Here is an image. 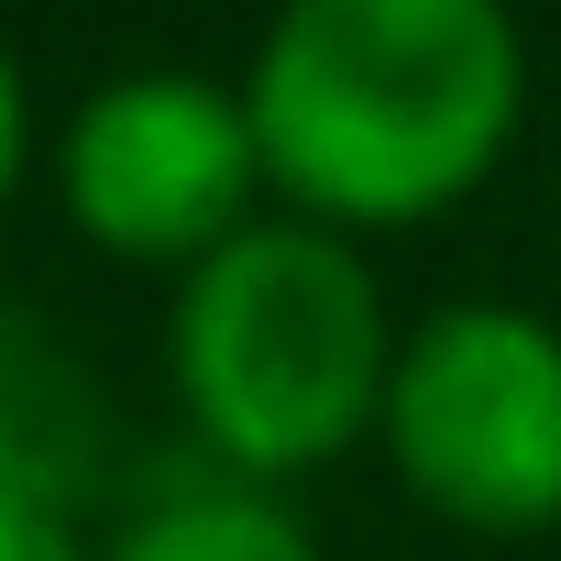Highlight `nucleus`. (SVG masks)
Segmentation results:
<instances>
[{
    "instance_id": "nucleus-6",
    "label": "nucleus",
    "mask_w": 561,
    "mask_h": 561,
    "mask_svg": "<svg viewBox=\"0 0 561 561\" xmlns=\"http://www.w3.org/2000/svg\"><path fill=\"white\" fill-rule=\"evenodd\" d=\"M0 561H89V550L34 484H0Z\"/></svg>"
},
{
    "instance_id": "nucleus-2",
    "label": "nucleus",
    "mask_w": 561,
    "mask_h": 561,
    "mask_svg": "<svg viewBox=\"0 0 561 561\" xmlns=\"http://www.w3.org/2000/svg\"><path fill=\"white\" fill-rule=\"evenodd\" d=\"M176 397L198 440L242 473H320L364 430H386V298L342 231L320 220H253L176 287Z\"/></svg>"
},
{
    "instance_id": "nucleus-4",
    "label": "nucleus",
    "mask_w": 561,
    "mask_h": 561,
    "mask_svg": "<svg viewBox=\"0 0 561 561\" xmlns=\"http://www.w3.org/2000/svg\"><path fill=\"white\" fill-rule=\"evenodd\" d=\"M56 187L67 220L122 253V264H209L231 231H253V187H264V144L253 111L209 78L144 67L78 100L67 144H56Z\"/></svg>"
},
{
    "instance_id": "nucleus-1",
    "label": "nucleus",
    "mask_w": 561,
    "mask_h": 561,
    "mask_svg": "<svg viewBox=\"0 0 561 561\" xmlns=\"http://www.w3.org/2000/svg\"><path fill=\"white\" fill-rule=\"evenodd\" d=\"M242 111L320 231H397L506 165L528 45L506 0H287Z\"/></svg>"
},
{
    "instance_id": "nucleus-3",
    "label": "nucleus",
    "mask_w": 561,
    "mask_h": 561,
    "mask_svg": "<svg viewBox=\"0 0 561 561\" xmlns=\"http://www.w3.org/2000/svg\"><path fill=\"white\" fill-rule=\"evenodd\" d=\"M386 451L397 484L473 539L561 528V331L495 298L430 309L386 375Z\"/></svg>"
},
{
    "instance_id": "nucleus-5",
    "label": "nucleus",
    "mask_w": 561,
    "mask_h": 561,
    "mask_svg": "<svg viewBox=\"0 0 561 561\" xmlns=\"http://www.w3.org/2000/svg\"><path fill=\"white\" fill-rule=\"evenodd\" d=\"M111 561H320V539L253 484H198V495L144 506Z\"/></svg>"
},
{
    "instance_id": "nucleus-7",
    "label": "nucleus",
    "mask_w": 561,
    "mask_h": 561,
    "mask_svg": "<svg viewBox=\"0 0 561 561\" xmlns=\"http://www.w3.org/2000/svg\"><path fill=\"white\" fill-rule=\"evenodd\" d=\"M23 187V67H12V45H0V198Z\"/></svg>"
}]
</instances>
